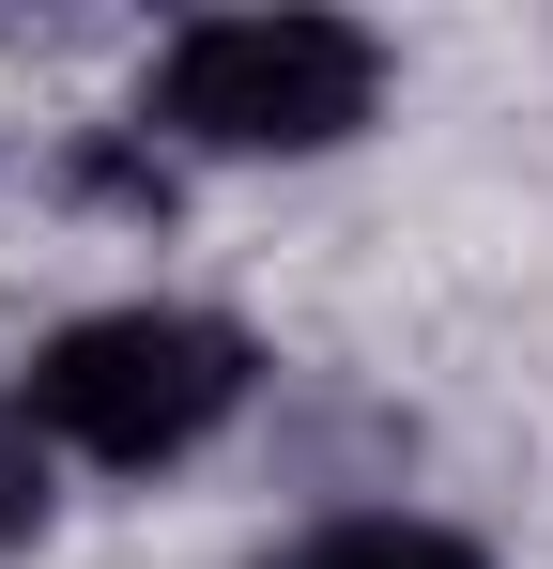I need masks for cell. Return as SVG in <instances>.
Here are the masks:
<instances>
[{"instance_id":"1","label":"cell","mask_w":553,"mask_h":569,"mask_svg":"<svg viewBox=\"0 0 553 569\" xmlns=\"http://www.w3.org/2000/svg\"><path fill=\"white\" fill-rule=\"evenodd\" d=\"M0 400L47 431V462H92V477H170L200 462L247 400H262V339L231 308H184V292H123V308H78L47 323Z\"/></svg>"},{"instance_id":"2","label":"cell","mask_w":553,"mask_h":569,"mask_svg":"<svg viewBox=\"0 0 553 569\" xmlns=\"http://www.w3.org/2000/svg\"><path fill=\"white\" fill-rule=\"evenodd\" d=\"M384 31L354 16H308V0H276V16H184L170 47H154V78H139V139H154V170H308V154H339L384 123Z\"/></svg>"},{"instance_id":"3","label":"cell","mask_w":553,"mask_h":569,"mask_svg":"<svg viewBox=\"0 0 553 569\" xmlns=\"http://www.w3.org/2000/svg\"><path fill=\"white\" fill-rule=\"evenodd\" d=\"M262 569H492V539H461L431 508H339V523H308V539L262 555Z\"/></svg>"},{"instance_id":"4","label":"cell","mask_w":553,"mask_h":569,"mask_svg":"<svg viewBox=\"0 0 553 569\" xmlns=\"http://www.w3.org/2000/svg\"><path fill=\"white\" fill-rule=\"evenodd\" d=\"M47 508H62V462H47V431L0 400V555H31V539H47Z\"/></svg>"}]
</instances>
